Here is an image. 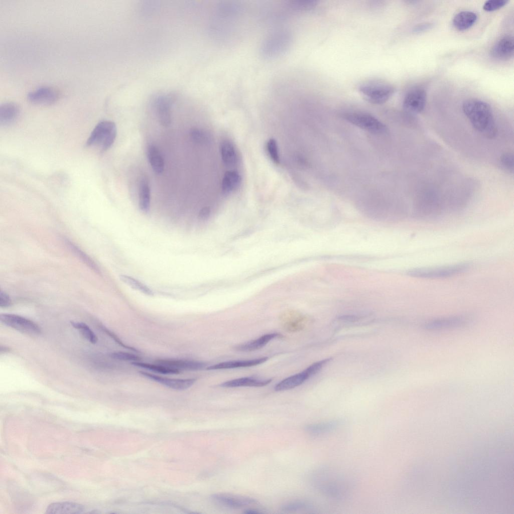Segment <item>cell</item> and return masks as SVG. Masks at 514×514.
<instances>
[{
	"instance_id": "obj_34",
	"label": "cell",
	"mask_w": 514,
	"mask_h": 514,
	"mask_svg": "<svg viewBox=\"0 0 514 514\" xmlns=\"http://www.w3.org/2000/svg\"><path fill=\"white\" fill-rule=\"evenodd\" d=\"M267 151L272 160L276 164L280 163V157L276 141L274 139L269 140L267 144Z\"/></svg>"
},
{
	"instance_id": "obj_38",
	"label": "cell",
	"mask_w": 514,
	"mask_h": 514,
	"mask_svg": "<svg viewBox=\"0 0 514 514\" xmlns=\"http://www.w3.org/2000/svg\"><path fill=\"white\" fill-rule=\"evenodd\" d=\"M507 2V0H488L484 4L483 9L488 12L493 11L502 8Z\"/></svg>"
},
{
	"instance_id": "obj_41",
	"label": "cell",
	"mask_w": 514,
	"mask_h": 514,
	"mask_svg": "<svg viewBox=\"0 0 514 514\" xmlns=\"http://www.w3.org/2000/svg\"><path fill=\"white\" fill-rule=\"evenodd\" d=\"M11 304V300L9 295L1 291L0 293V306L1 307H7Z\"/></svg>"
},
{
	"instance_id": "obj_45",
	"label": "cell",
	"mask_w": 514,
	"mask_h": 514,
	"mask_svg": "<svg viewBox=\"0 0 514 514\" xmlns=\"http://www.w3.org/2000/svg\"><path fill=\"white\" fill-rule=\"evenodd\" d=\"M260 512H261L258 511L257 510L251 509H247V510H246L244 511V513H251V514H252V513H259Z\"/></svg>"
},
{
	"instance_id": "obj_14",
	"label": "cell",
	"mask_w": 514,
	"mask_h": 514,
	"mask_svg": "<svg viewBox=\"0 0 514 514\" xmlns=\"http://www.w3.org/2000/svg\"><path fill=\"white\" fill-rule=\"evenodd\" d=\"M28 99L32 103L39 105H49L55 103L59 98V94L54 89L44 86L30 92Z\"/></svg>"
},
{
	"instance_id": "obj_35",
	"label": "cell",
	"mask_w": 514,
	"mask_h": 514,
	"mask_svg": "<svg viewBox=\"0 0 514 514\" xmlns=\"http://www.w3.org/2000/svg\"><path fill=\"white\" fill-rule=\"evenodd\" d=\"M190 136L192 139L195 142L205 144L209 141V138L208 135L202 130L198 128H194L190 132Z\"/></svg>"
},
{
	"instance_id": "obj_7",
	"label": "cell",
	"mask_w": 514,
	"mask_h": 514,
	"mask_svg": "<svg viewBox=\"0 0 514 514\" xmlns=\"http://www.w3.org/2000/svg\"><path fill=\"white\" fill-rule=\"evenodd\" d=\"M468 268L467 264H459L443 267L426 268L409 271V276L425 279H441L450 277L463 272Z\"/></svg>"
},
{
	"instance_id": "obj_23",
	"label": "cell",
	"mask_w": 514,
	"mask_h": 514,
	"mask_svg": "<svg viewBox=\"0 0 514 514\" xmlns=\"http://www.w3.org/2000/svg\"><path fill=\"white\" fill-rule=\"evenodd\" d=\"M85 510L83 505L72 502H62L50 504L46 510L47 513H81Z\"/></svg>"
},
{
	"instance_id": "obj_26",
	"label": "cell",
	"mask_w": 514,
	"mask_h": 514,
	"mask_svg": "<svg viewBox=\"0 0 514 514\" xmlns=\"http://www.w3.org/2000/svg\"><path fill=\"white\" fill-rule=\"evenodd\" d=\"M476 20L477 15L475 13L464 11L459 12L454 16L453 24L457 30L464 31L472 26Z\"/></svg>"
},
{
	"instance_id": "obj_6",
	"label": "cell",
	"mask_w": 514,
	"mask_h": 514,
	"mask_svg": "<svg viewBox=\"0 0 514 514\" xmlns=\"http://www.w3.org/2000/svg\"><path fill=\"white\" fill-rule=\"evenodd\" d=\"M343 117L357 127L374 134H384L388 130L386 125L374 116L362 112H349L343 114Z\"/></svg>"
},
{
	"instance_id": "obj_3",
	"label": "cell",
	"mask_w": 514,
	"mask_h": 514,
	"mask_svg": "<svg viewBox=\"0 0 514 514\" xmlns=\"http://www.w3.org/2000/svg\"><path fill=\"white\" fill-rule=\"evenodd\" d=\"M358 90L369 102L382 104L394 94L395 88L390 83L380 80H370L360 84Z\"/></svg>"
},
{
	"instance_id": "obj_39",
	"label": "cell",
	"mask_w": 514,
	"mask_h": 514,
	"mask_svg": "<svg viewBox=\"0 0 514 514\" xmlns=\"http://www.w3.org/2000/svg\"><path fill=\"white\" fill-rule=\"evenodd\" d=\"M502 166L509 171H513V156L510 153L503 154L500 157Z\"/></svg>"
},
{
	"instance_id": "obj_12",
	"label": "cell",
	"mask_w": 514,
	"mask_h": 514,
	"mask_svg": "<svg viewBox=\"0 0 514 514\" xmlns=\"http://www.w3.org/2000/svg\"><path fill=\"white\" fill-rule=\"evenodd\" d=\"M469 322L468 319L463 316H454L433 319L424 322L423 327L428 330H440L464 325Z\"/></svg>"
},
{
	"instance_id": "obj_16",
	"label": "cell",
	"mask_w": 514,
	"mask_h": 514,
	"mask_svg": "<svg viewBox=\"0 0 514 514\" xmlns=\"http://www.w3.org/2000/svg\"><path fill=\"white\" fill-rule=\"evenodd\" d=\"M212 497L219 504L233 508L242 507L256 502L255 499L250 497L227 494H215Z\"/></svg>"
},
{
	"instance_id": "obj_5",
	"label": "cell",
	"mask_w": 514,
	"mask_h": 514,
	"mask_svg": "<svg viewBox=\"0 0 514 514\" xmlns=\"http://www.w3.org/2000/svg\"><path fill=\"white\" fill-rule=\"evenodd\" d=\"M116 134V126L113 122L101 121L92 130L86 145L87 147H96L102 151H106L113 145Z\"/></svg>"
},
{
	"instance_id": "obj_1",
	"label": "cell",
	"mask_w": 514,
	"mask_h": 514,
	"mask_svg": "<svg viewBox=\"0 0 514 514\" xmlns=\"http://www.w3.org/2000/svg\"><path fill=\"white\" fill-rule=\"evenodd\" d=\"M313 487L322 494L335 500H343L350 494L353 483L344 472L332 466H322L310 477Z\"/></svg>"
},
{
	"instance_id": "obj_10",
	"label": "cell",
	"mask_w": 514,
	"mask_h": 514,
	"mask_svg": "<svg viewBox=\"0 0 514 514\" xmlns=\"http://www.w3.org/2000/svg\"><path fill=\"white\" fill-rule=\"evenodd\" d=\"M427 94L425 90L421 87H414L405 95L403 100L405 110L411 114H416L422 112L426 105Z\"/></svg>"
},
{
	"instance_id": "obj_25",
	"label": "cell",
	"mask_w": 514,
	"mask_h": 514,
	"mask_svg": "<svg viewBox=\"0 0 514 514\" xmlns=\"http://www.w3.org/2000/svg\"><path fill=\"white\" fill-rule=\"evenodd\" d=\"M220 154L224 165L228 167L235 166L238 158L233 144L228 140L223 141L220 145Z\"/></svg>"
},
{
	"instance_id": "obj_15",
	"label": "cell",
	"mask_w": 514,
	"mask_h": 514,
	"mask_svg": "<svg viewBox=\"0 0 514 514\" xmlns=\"http://www.w3.org/2000/svg\"><path fill=\"white\" fill-rule=\"evenodd\" d=\"M281 319L283 321L284 328L291 332L302 330L309 321L307 316L295 311L284 312L281 316Z\"/></svg>"
},
{
	"instance_id": "obj_37",
	"label": "cell",
	"mask_w": 514,
	"mask_h": 514,
	"mask_svg": "<svg viewBox=\"0 0 514 514\" xmlns=\"http://www.w3.org/2000/svg\"><path fill=\"white\" fill-rule=\"evenodd\" d=\"M69 246L71 247V249L75 252L76 254L79 256V257L89 266L92 269L98 271V269L96 265L93 262L92 260L86 254H85L84 252L78 248L77 246L73 244L72 243L68 241Z\"/></svg>"
},
{
	"instance_id": "obj_44",
	"label": "cell",
	"mask_w": 514,
	"mask_h": 514,
	"mask_svg": "<svg viewBox=\"0 0 514 514\" xmlns=\"http://www.w3.org/2000/svg\"><path fill=\"white\" fill-rule=\"evenodd\" d=\"M341 320L348 321H356L358 319L357 317L354 316L345 315L342 316L340 317Z\"/></svg>"
},
{
	"instance_id": "obj_28",
	"label": "cell",
	"mask_w": 514,
	"mask_h": 514,
	"mask_svg": "<svg viewBox=\"0 0 514 514\" xmlns=\"http://www.w3.org/2000/svg\"><path fill=\"white\" fill-rule=\"evenodd\" d=\"M147 155L153 170L157 174H161L164 169V161L158 149L150 145L148 148Z\"/></svg>"
},
{
	"instance_id": "obj_22",
	"label": "cell",
	"mask_w": 514,
	"mask_h": 514,
	"mask_svg": "<svg viewBox=\"0 0 514 514\" xmlns=\"http://www.w3.org/2000/svg\"><path fill=\"white\" fill-rule=\"evenodd\" d=\"M280 336L279 333L276 332L265 334L256 339L238 345L235 347V349L242 352L256 350L263 348L271 340Z\"/></svg>"
},
{
	"instance_id": "obj_8",
	"label": "cell",
	"mask_w": 514,
	"mask_h": 514,
	"mask_svg": "<svg viewBox=\"0 0 514 514\" xmlns=\"http://www.w3.org/2000/svg\"><path fill=\"white\" fill-rule=\"evenodd\" d=\"M330 358H326L316 362L303 371L288 377L278 382L274 390L277 392L287 391L298 387L308 379L319 372Z\"/></svg>"
},
{
	"instance_id": "obj_4",
	"label": "cell",
	"mask_w": 514,
	"mask_h": 514,
	"mask_svg": "<svg viewBox=\"0 0 514 514\" xmlns=\"http://www.w3.org/2000/svg\"><path fill=\"white\" fill-rule=\"evenodd\" d=\"M292 40L291 32L287 29H279L271 33L261 47L262 55L266 58L277 57L285 53L290 47Z\"/></svg>"
},
{
	"instance_id": "obj_29",
	"label": "cell",
	"mask_w": 514,
	"mask_h": 514,
	"mask_svg": "<svg viewBox=\"0 0 514 514\" xmlns=\"http://www.w3.org/2000/svg\"><path fill=\"white\" fill-rule=\"evenodd\" d=\"M151 191L148 181L143 178L139 187V206L144 212L149 211L150 207Z\"/></svg>"
},
{
	"instance_id": "obj_11",
	"label": "cell",
	"mask_w": 514,
	"mask_h": 514,
	"mask_svg": "<svg viewBox=\"0 0 514 514\" xmlns=\"http://www.w3.org/2000/svg\"><path fill=\"white\" fill-rule=\"evenodd\" d=\"M140 373L144 376L155 381L169 388L176 390H184L192 387L195 382V378L176 379L162 377L151 373L140 371Z\"/></svg>"
},
{
	"instance_id": "obj_30",
	"label": "cell",
	"mask_w": 514,
	"mask_h": 514,
	"mask_svg": "<svg viewBox=\"0 0 514 514\" xmlns=\"http://www.w3.org/2000/svg\"><path fill=\"white\" fill-rule=\"evenodd\" d=\"M132 364L151 371L163 374H176L180 373V370L159 364H152L139 361L132 362Z\"/></svg>"
},
{
	"instance_id": "obj_9",
	"label": "cell",
	"mask_w": 514,
	"mask_h": 514,
	"mask_svg": "<svg viewBox=\"0 0 514 514\" xmlns=\"http://www.w3.org/2000/svg\"><path fill=\"white\" fill-rule=\"evenodd\" d=\"M0 320L7 326L27 334L36 335L41 333L40 327L36 323L21 316L3 314L0 316Z\"/></svg>"
},
{
	"instance_id": "obj_21",
	"label": "cell",
	"mask_w": 514,
	"mask_h": 514,
	"mask_svg": "<svg viewBox=\"0 0 514 514\" xmlns=\"http://www.w3.org/2000/svg\"><path fill=\"white\" fill-rule=\"evenodd\" d=\"M20 114V108L15 103L6 102L0 106V124L7 126L14 123Z\"/></svg>"
},
{
	"instance_id": "obj_31",
	"label": "cell",
	"mask_w": 514,
	"mask_h": 514,
	"mask_svg": "<svg viewBox=\"0 0 514 514\" xmlns=\"http://www.w3.org/2000/svg\"><path fill=\"white\" fill-rule=\"evenodd\" d=\"M120 280L132 288L140 291L143 294L149 296H153V291L147 286L140 282L138 280L128 275H121L119 276Z\"/></svg>"
},
{
	"instance_id": "obj_27",
	"label": "cell",
	"mask_w": 514,
	"mask_h": 514,
	"mask_svg": "<svg viewBox=\"0 0 514 514\" xmlns=\"http://www.w3.org/2000/svg\"><path fill=\"white\" fill-rule=\"evenodd\" d=\"M241 180V176L238 172L234 170L226 172L222 181V193L227 195L236 190L240 185Z\"/></svg>"
},
{
	"instance_id": "obj_40",
	"label": "cell",
	"mask_w": 514,
	"mask_h": 514,
	"mask_svg": "<svg viewBox=\"0 0 514 514\" xmlns=\"http://www.w3.org/2000/svg\"><path fill=\"white\" fill-rule=\"evenodd\" d=\"M103 330L106 332V333H107L110 337H111L112 339H113V340H115V341L116 343H117L119 345H120L122 347H124L125 348H126L127 349L131 350L132 351H135V352H137L138 351V350L137 349H136L135 348L131 347L130 346H128V345L125 344L124 343H123L120 340V339H119V338L115 334H114L113 332H112L111 331L109 330L108 329H106L105 328H103Z\"/></svg>"
},
{
	"instance_id": "obj_24",
	"label": "cell",
	"mask_w": 514,
	"mask_h": 514,
	"mask_svg": "<svg viewBox=\"0 0 514 514\" xmlns=\"http://www.w3.org/2000/svg\"><path fill=\"white\" fill-rule=\"evenodd\" d=\"M338 420H332L307 425L305 429L309 434L320 435L334 430L340 425Z\"/></svg>"
},
{
	"instance_id": "obj_43",
	"label": "cell",
	"mask_w": 514,
	"mask_h": 514,
	"mask_svg": "<svg viewBox=\"0 0 514 514\" xmlns=\"http://www.w3.org/2000/svg\"><path fill=\"white\" fill-rule=\"evenodd\" d=\"M210 213V208L208 207H204L200 210L198 218L201 220L206 219L209 217Z\"/></svg>"
},
{
	"instance_id": "obj_36",
	"label": "cell",
	"mask_w": 514,
	"mask_h": 514,
	"mask_svg": "<svg viewBox=\"0 0 514 514\" xmlns=\"http://www.w3.org/2000/svg\"><path fill=\"white\" fill-rule=\"evenodd\" d=\"M110 356L115 359L123 361H138L141 357L133 353L125 352H114L111 353Z\"/></svg>"
},
{
	"instance_id": "obj_19",
	"label": "cell",
	"mask_w": 514,
	"mask_h": 514,
	"mask_svg": "<svg viewBox=\"0 0 514 514\" xmlns=\"http://www.w3.org/2000/svg\"><path fill=\"white\" fill-rule=\"evenodd\" d=\"M172 100L169 97L161 96L155 102L157 114L160 123L168 126L171 122V108Z\"/></svg>"
},
{
	"instance_id": "obj_17",
	"label": "cell",
	"mask_w": 514,
	"mask_h": 514,
	"mask_svg": "<svg viewBox=\"0 0 514 514\" xmlns=\"http://www.w3.org/2000/svg\"><path fill=\"white\" fill-rule=\"evenodd\" d=\"M268 359V357L264 356L252 359L224 361L208 366L206 369L211 370L250 367L261 364Z\"/></svg>"
},
{
	"instance_id": "obj_2",
	"label": "cell",
	"mask_w": 514,
	"mask_h": 514,
	"mask_svg": "<svg viewBox=\"0 0 514 514\" xmlns=\"http://www.w3.org/2000/svg\"><path fill=\"white\" fill-rule=\"evenodd\" d=\"M462 110L476 131L487 138H495L497 130L488 103L478 99H469L463 102Z\"/></svg>"
},
{
	"instance_id": "obj_13",
	"label": "cell",
	"mask_w": 514,
	"mask_h": 514,
	"mask_svg": "<svg viewBox=\"0 0 514 514\" xmlns=\"http://www.w3.org/2000/svg\"><path fill=\"white\" fill-rule=\"evenodd\" d=\"M514 52V40L512 36L506 35L499 39L492 46L491 55L499 60L510 58Z\"/></svg>"
},
{
	"instance_id": "obj_42",
	"label": "cell",
	"mask_w": 514,
	"mask_h": 514,
	"mask_svg": "<svg viewBox=\"0 0 514 514\" xmlns=\"http://www.w3.org/2000/svg\"><path fill=\"white\" fill-rule=\"evenodd\" d=\"M432 27V24L430 23H425L419 24L414 28V32L419 33L429 29Z\"/></svg>"
},
{
	"instance_id": "obj_32",
	"label": "cell",
	"mask_w": 514,
	"mask_h": 514,
	"mask_svg": "<svg viewBox=\"0 0 514 514\" xmlns=\"http://www.w3.org/2000/svg\"><path fill=\"white\" fill-rule=\"evenodd\" d=\"M74 328L78 329L82 335L91 343L95 344L97 342V337L89 327L83 322H71Z\"/></svg>"
},
{
	"instance_id": "obj_20",
	"label": "cell",
	"mask_w": 514,
	"mask_h": 514,
	"mask_svg": "<svg viewBox=\"0 0 514 514\" xmlns=\"http://www.w3.org/2000/svg\"><path fill=\"white\" fill-rule=\"evenodd\" d=\"M272 379H261L254 377H243L224 382L220 387L223 388H236L241 387H261L270 384Z\"/></svg>"
},
{
	"instance_id": "obj_18",
	"label": "cell",
	"mask_w": 514,
	"mask_h": 514,
	"mask_svg": "<svg viewBox=\"0 0 514 514\" xmlns=\"http://www.w3.org/2000/svg\"><path fill=\"white\" fill-rule=\"evenodd\" d=\"M155 362L179 370H197L202 369L206 366V363L203 362L183 359H158Z\"/></svg>"
},
{
	"instance_id": "obj_33",
	"label": "cell",
	"mask_w": 514,
	"mask_h": 514,
	"mask_svg": "<svg viewBox=\"0 0 514 514\" xmlns=\"http://www.w3.org/2000/svg\"><path fill=\"white\" fill-rule=\"evenodd\" d=\"M312 505L303 501H296L284 504L281 509L285 511H295L300 510L310 509Z\"/></svg>"
}]
</instances>
